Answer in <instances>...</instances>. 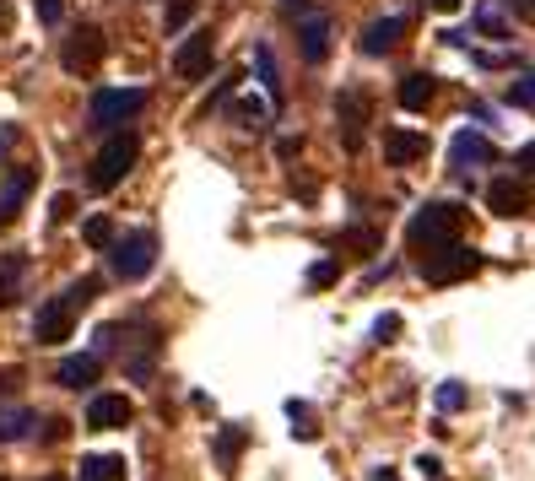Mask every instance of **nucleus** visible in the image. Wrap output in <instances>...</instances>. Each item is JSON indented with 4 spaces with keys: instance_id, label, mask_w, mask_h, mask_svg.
I'll return each instance as SVG.
<instances>
[{
    "instance_id": "f257e3e1",
    "label": "nucleus",
    "mask_w": 535,
    "mask_h": 481,
    "mask_svg": "<svg viewBox=\"0 0 535 481\" xmlns=\"http://www.w3.org/2000/svg\"><path fill=\"white\" fill-rule=\"evenodd\" d=\"M92 298H98V282H92V276H82L76 287H65L60 298H49L44 309L33 314V341H38V346H60V341H71L76 314H82Z\"/></svg>"
},
{
    "instance_id": "f03ea898",
    "label": "nucleus",
    "mask_w": 535,
    "mask_h": 481,
    "mask_svg": "<svg viewBox=\"0 0 535 481\" xmlns=\"http://www.w3.org/2000/svg\"><path fill=\"white\" fill-rule=\"evenodd\" d=\"M136 157H141V141H136V130H109V141L98 146V157H92V168H87V184L98 195H109L125 184V173L136 168Z\"/></svg>"
},
{
    "instance_id": "7ed1b4c3",
    "label": "nucleus",
    "mask_w": 535,
    "mask_h": 481,
    "mask_svg": "<svg viewBox=\"0 0 535 481\" xmlns=\"http://www.w3.org/2000/svg\"><path fill=\"white\" fill-rule=\"evenodd\" d=\"M460 227H465V211L454 206V200H433V206H422L417 217H411L406 244L417 249V255H433V249H444V244L460 238Z\"/></svg>"
},
{
    "instance_id": "20e7f679",
    "label": "nucleus",
    "mask_w": 535,
    "mask_h": 481,
    "mask_svg": "<svg viewBox=\"0 0 535 481\" xmlns=\"http://www.w3.org/2000/svg\"><path fill=\"white\" fill-rule=\"evenodd\" d=\"M141 109H146L141 87H103V92H92L87 119H92V130H125Z\"/></svg>"
},
{
    "instance_id": "39448f33",
    "label": "nucleus",
    "mask_w": 535,
    "mask_h": 481,
    "mask_svg": "<svg viewBox=\"0 0 535 481\" xmlns=\"http://www.w3.org/2000/svg\"><path fill=\"white\" fill-rule=\"evenodd\" d=\"M109 265H114L119 282H141V276L157 265V233L136 227V233L114 238V244H109Z\"/></svg>"
},
{
    "instance_id": "423d86ee",
    "label": "nucleus",
    "mask_w": 535,
    "mask_h": 481,
    "mask_svg": "<svg viewBox=\"0 0 535 481\" xmlns=\"http://www.w3.org/2000/svg\"><path fill=\"white\" fill-rule=\"evenodd\" d=\"M481 271V255L471 244H444V249H433L422 265V276H427V287H454V282H471V276Z\"/></svg>"
},
{
    "instance_id": "0eeeda50",
    "label": "nucleus",
    "mask_w": 535,
    "mask_h": 481,
    "mask_svg": "<svg viewBox=\"0 0 535 481\" xmlns=\"http://www.w3.org/2000/svg\"><path fill=\"white\" fill-rule=\"evenodd\" d=\"M103 55H109V38H103V28H92V22H82V28L60 44V65L71 76H92L103 65Z\"/></svg>"
},
{
    "instance_id": "6e6552de",
    "label": "nucleus",
    "mask_w": 535,
    "mask_h": 481,
    "mask_svg": "<svg viewBox=\"0 0 535 481\" xmlns=\"http://www.w3.org/2000/svg\"><path fill=\"white\" fill-rule=\"evenodd\" d=\"M211 65H217V38L200 28V33H190L179 44V55H173V76H179V82H206Z\"/></svg>"
},
{
    "instance_id": "1a4fd4ad",
    "label": "nucleus",
    "mask_w": 535,
    "mask_h": 481,
    "mask_svg": "<svg viewBox=\"0 0 535 481\" xmlns=\"http://www.w3.org/2000/svg\"><path fill=\"white\" fill-rule=\"evenodd\" d=\"M130 417H136L130 395H92V400H87V427H92V433H114V427H130Z\"/></svg>"
},
{
    "instance_id": "9d476101",
    "label": "nucleus",
    "mask_w": 535,
    "mask_h": 481,
    "mask_svg": "<svg viewBox=\"0 0 535 481\" xmlns=\"http://www.w3.org/2000/svg\"><path fill=\"white\" fill-rule=\"evenodd\" d=\"M449 157H454V168H460V173H471V168L498 163V146H492L487 136H476V130H460V136L449 141Z\"/></svg>"
},
{
    "instance_id": "9b49d317",
    "label": "nucleus",
    "mask_w": 535,
    "mask_h": 481,
    "mask_svg": "<svg viewBox=\"0 0 535 481\" xmlns=\"http://www.w3.org/2000/svg\"><path fill=\"white\" fill-rule=\"evenodd\" d=\"M487 211H492V217H525V211H530L525 179H492L487 184Z\"/></svg>"
},
{
    "instance_id": "f8f14e48",
    "label": "nucleus",
    "mask_w": 535,
    "mask_h": 481,
    "mask_svg": "<svg viewBox=\"0 0 535 481\" xmlns=\"http://www.w3.org/2000/svg\"><path fill=\"white\" fill-rule=\"evenodd\" d=\"M406 28H411V17H406V11H400V17H384V22H368L363 38H357V49L379 60V55H390V49L400 44V33H406Z\"/></svg>"
},
{
    "instance_id": "ddd939ff",
    "label": "nucleus",
    "mask_w": 535,
    "mask_h": 481,
    "mask_svg": "<svg viewBox=\"0 0 535 481\" xmlns=\"http://www.w3.org/2000/svg\"><path fill=\"white\" fill-rule=\"evenodd\" d=\"M98 379H103V357L98 352L60 357V368H55V384H65V390H92Z\"/></svg>"
},
{
    "instance_id": "4468645a",
    "label": "nucleus",
    "mask_w": 535,
    "mask_h": 481,
    "mask_svg": "<svg viewBox=\"0 0 535 481\" xmlns=\"http://www.w3.org/2000/svg\"><path fill=\"white\" fill-rule=\"evenodd\" d=\"M395 98H400V109H411V114H427V109H433V98H438V76H427V71H411V76H400Z\"/></svg>"
},
{
    "instance_id": "2eb2a0df",
    "label": "nucleus",
    "mask_w": 535,
    "mask_h": 481,
    "mask_svg": "<svg viewBox=\"0 0 535 481\" xmlns=\"http://www.w3.org/2000/svg\"><path fill=\"white\" fill-rule=\"evenodd\" d=\"M336 119H341L346 152H357V136H363V125H368V103L357 98V92H341V98H336Z\"/></svg>"
},
{
    "instance_id": "dca6fc26",
    "label": "nucleus",
    "mask_w": 535,
    "mask_h": 481,
    "mask_svg": "<svg viewBox=\"0 0 535 481\" xmlns=\"http://www.w3.org/2000/svg\"><path fill=\"white\" fill-rule=\"evenodd\" d=\"M28 195H33V168H11L6 179H0V222L17 217Z\"/></svg>"
},
{
    "instance_id": "f3484780",
    "label": "nucleus",
    "mask_w": 535,
    "mask_h": 481,
    "mask_svg": "<svg viewBox=\"0 0 535 481\" xmlns=\"http://www.w3.org/2000/svg\"><path fill=\"white\" fill-rule=\"evenodd\" d=\"M384 157H390V168L417 163V157H427V136L422 130H390V136H384Z\"/></svg>"
},
{
    "instance_id": "a211bd4d",
    "label": "nucleus",
    "mask_w": 535,
    "mask_h": 481,
    "mask_svg": "<svg viewBox=\"0 0 535 481\" xmlns=\"http://www.w3.org/2000/svg\"><path fill=\"white\" fill-rule=\"evenodd\" d=\"M298 44H303V60H325V55H330V22L319 17V11H303Z\"/></svg>"
},
{
    "instance_id": "6ab92c4d",
    "label": "nucleus",
    "mask_w": 535,
    "mask_h": 481,
    "mask_svg": "<svg viewBox=\"0 0 535 481\" xmlns=\"http://www.w3.org/2000/svg\"><path fill=\"white\" fill-rule=\"evenodd\" d=\"M22 282H28V255H0V309H11V303L22 298Z\"/></svg>"
},
{
    "instance_id": "aec40b11",
    "label": "nucleus",
    "mask_w": 535,
    "mask_h": 481,
    "mask_svg": "<svg viewBox=\"0 0 535 481\" xmlns=\"http://www.w3.org/2000/svg\"><path fill=\"white\" fill-rule=\"evenodd\" d=\"M33 427H38V417L28 406H0V444H22Z\"/></svg>"
},
{
    "instance_id": "412c9836",
    "label": "nucleus",
    "mask_w": 535,
    "mask_h": 481,
    "mask_svg": "<svg viewBox=\"0 0 535 481\" xmlns=\"http://www.w3.org/2000/svg\"><path fill=\"white\" fill-rule=\"evenodd\" d=\"M254 76H260V87L271 92V103L282 109V71H276V55H271V44H260V49H254Z\"/></svg>"
},
{
    "instance_id": "4be33fe9",
    "label": "nucleus",
    "mask_w": 535,
    "mask_h": 481,
    "mask_svg": "<svg viewBox=\"0 0 535 481\" xmlns=\"http://www.w3.org/2000/svg\"><path fill=\"white\" fill-rule=\"evenodd\" d=\"M76 481H125V460L119 454H87Z\"/></svg>"
},
{
    "instance_id": "5701e85b",
    "label": "nucleus",
    "mask_w": 535,
    "mask_h": 481,
    "mask_svg": "<svg viewBox=\"0 0 535 481\" xmlns=\"http://www.w3.org/2000/svg\"><path fill=\"white\" fill-rule=\"evenodd\" d=\"M244 444H249V433H244V427H227V433L217 438V465H227V471H233V460L244 454Z\"/></svg>"
},
{
    "instance_id": "b1692460",
    "label": "nucleus",
    "mask_w": 535,
    "mask_h": 481,
    "mask_svg": "<svg viewBox=\"0 0 535 481\" xmlns=\"http://www.w3.org/2000/svg\"><path fill=\"white\" fill-rule=\"evenodd\" d=\"M82 238H87L92 249H109V244H114V222H109V217H92V222L82 227Z\"/></svg>"
},
{
    "instance_id": "393cba45",
    "label": "nucleus",
    "mask_w": 535,
    "mask_h": 481,
    "mask_svg": "<svg viewBox=\"0 0 535 481\" xmlns=\"http://www.w3.org/2000/svg\"><path fill=\"white\" fill-rule=\"evenodd\" d=\"M341 282V265L336 260H314L309 265V287H336Z\"/></svg>"
},
{
    "instance_id": "a878e982",
    "label": "nucleus",
    "mask_w": 535,
    "mask_h": 481,
    "mask_svg": "<svg viewBox=\"0 0 535 481\" xmlns=\"http://www.w3.org/2000/svg\"><path fill=\"white\" fill-rule=\"evenodd\" d=\"M400 336V314H379V319H373V341H379V346H390Z\"/></svg>"
},
{
    "instance_id": "bb28decb",
    "label": "nucleus",
    "mask_w": 535,
    "mask_h": 481,
    "mask_svg": "<svg viewBox=\"0 0 535 481\" xmlns=\"http://www.w3.org/2000/svg\"><path fill=\"white\" fill-rule=\"evenodd\" d=\"M465 406V384H438V411H460Z\"/></svg>"
},
{
    "instance_id": "cd10ccee",
    "label": "nucleus",
    "mask_w": 535,
    "mask_h": 481,
    "mask_svg": "<svg viewBox=\"0 0 535 481\" xmlns=\"http://www.w3.org/2000/svg\"><path fill=\"white\" fill-rule=\"evenodd\" d=\"M195 17V0H168V33H179Z\"/></svg>"
},
{
    "instance_id": "c85d7f7f",
    "label": "nucleus",
    "mask_w": 535,
    "mask_h": 481,
    "mask_svg": "<svg viewBox=\"0 0 535 481\" xmlns=\"http://www.w3.org/2000/svg\"><path fill=\"white\" fill-rule=\"evenodd\" d=\"M508 98H514L519 109H535V71H525V76H519V82H514V92H508Z\"/></svg>"
},
{
    "instance_id": "c756f323",
    "label": "nucleus",
    "mask_w": 535,
    "mask_h": 481,
    "mask_svg": "<svg viewBox=\"0 0 535 481\" xmlns=\"http://www.w3.org/2000/svg\"><path fill=\"white\" fill-rule=\"evenodd\" d=\"M476 28H481V33H492V38H508V22H503V17H498V11H492V6H481Z\"/></svg>"
},
{
    "instance_id": "7c9ffc66",
    "label": "nucleus",
    "mask_w": 535,
    "mask_h": 481,
    "mask_svg": "<svg viewBox=\"0 0 535 481\" xmlns=\"http://www.w3.org/2000/svg\"><path fill=\"white\" fill-rule=\"evenodd\" d=\"M341 244H352V249H379V233H368V227H346Z\"/></svg>"
},
{
    "instance_id": "2f4dec72",
    "label": "nucleus",
    "mask_w": 535,
    "mask_h": 481,
    "mask_svg": "<svg viewBox=\"0 0 535 481\" xmlns=\"http://www.w3.org/2000/svg\"><path fill=\"white\" fill-rule=\"evenodd\" d=\"M292 422H298V427H292V433H298V438H314V417H309V406H303V400H292Z\"/></svg>"
},
{
    "instance_id": "473e14b6",
    "label": "nucleus",
    "mask_w": 535,
    "mask_h": 481,
    "mask_svg": "<svg viewBox=\"0 0 535 481\" xmlns=\"http://www.w3.org/2000/svg\"><path fill=\"white\" fill-rule=\"evenodd\" d=\"M233 114L244 119V130H260V125H265V109H260V103H233Z\"/></svg>"
},
{
    "instance_id": "72a5a7b5",
    "label": "nucleus",
    "mask_w": 535,
    "mask_h": 481,
    "mask_svg": "<svg viewBox=\"0 0 535 481\" xmlns=\"http://www.w3.org/2000/svg\"><path fill=\"white\" fill-rule=\"evenodd\" d=\"M71 211H76V195H55V206H49V217H55V222H71Z\"/></svg>"
},
{
    "instance_id": "f704fd0d",
    "label": "nucleus",
    "mask_w": 535,
    "mask_h": 481,
    "mask_svg": "<svg viewBox=\"0 0 535 481\" xmlns=\"http://www.w3.org/2000/svg\"><path fill=\"white\" fill-rule=\"evenodd\" d=\"M60 17H65V6H60V0H38V22H49V28H55Z\"/></svg>"
},
{
    "instance_id": "c9c22d12",
    "label": "nucleus",
    "mask_w": 535,
    "mask_h": 481,
    "mask_svg": "<svg viewBox=\"0 0 535 481\" xmlns=\"http://www.w3.org/2000/svg\"><path fill=\"white\" fill-rule=\"evenodd\" d=\"M514 163H519V173H530V179H535V141L519 146V152H514Z\"/></svg>"
},
{
    "instance_id": "e433bc0d",
    "label": "nucleus",
    "mask_w": 535,
    "mask_h": 481,
    "mask_svg": "<svg viewBox=\"0 0 535 481\" xmlns=\"http://www.w3.org/2000/svg\"><path fill=\"white\" fill-rule=\"evenodd\" d=\"M22 384V368H0V395H11Z\"/></svg>"
},
{
    "instance_id": "4c0bfd02",
    "label": "nucleus",
    "mask_w": 535,
    "mask_h": 481,
    "mask_svg": "<svg viewBox=\"0 0 535 481\" xmlns=\"http://www.w3.org/2000/svg\"><path fill=\"white\" fill-rule=\"evenodd\" d=\"M373 481H400V476L390 471V465H379V471H373Z\"/></svg>"
},
{
    "instance_id": "58836bf2",
    "label": "nucleus",
    "mask_w": 535,
    "mask_h": 481,
    "mask_svg": "<svg viewBox=\"0 0 535 481\" xmlns=\"http://www.w3.org/2000/svg\"><path fill=\"white\" fill-rule=\"evenodd\" d=\"M433 6H438V11H460L465 0H433Z\"/></svg>"
},
{
    "instance_id": "ea45409f",
    "label": "nucleus",
    "mask_w": 535,
    "mask_h": 481,
    "mask_svg": "<svg viewBox=\"0 0 535 481\" xmlns=\"http://www.w3.org/2000/svg\"><path fill=\"white\" fill-rule=\"evenodd\" d=\"M6 22H11V6H6V0H0V28H6Z\"/></svg>"
},
{
    "instance_id": "a19ab883",
    "label": "nucleus",
    "mask_w": 535,
    "mask_h": 481,
    "mask_svg": "<svg viewBox=\"0 0 535 481\" xmlns=\"http://www.w3.org/2000/svg\"><path fill=\"white\" fill-rule=\"evenodd\" d=\"M44 481H60V476H44Z\"/></svg>"
}]
</instances>
